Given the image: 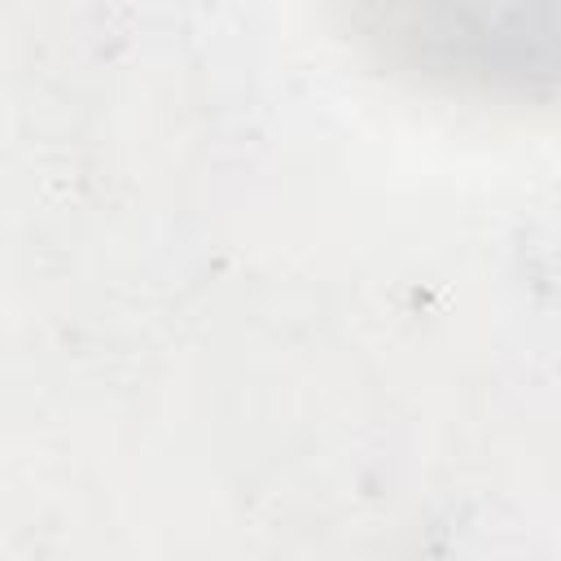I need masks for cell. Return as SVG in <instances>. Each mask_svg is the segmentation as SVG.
I'll use <instances>...</instances> for the list:
<instances>
[{"label":"cell","mask_w":561,"mask_h":561,"mask_svg":"<svg viewBox=\"0 0 561 561\" xmlns=\"http://www.w3.org/2000/svg\"><path fill=\"white\" fill-rule=\"evenodd\" d=\"M552 9L500 4V9H456V4H425V9H386L377 13L373 35L421 66L425 75L473 79L486 88H530L535 79H552L557 57V26Z\"/></svg>","instance_id":"obj_1"}]
</instances>
